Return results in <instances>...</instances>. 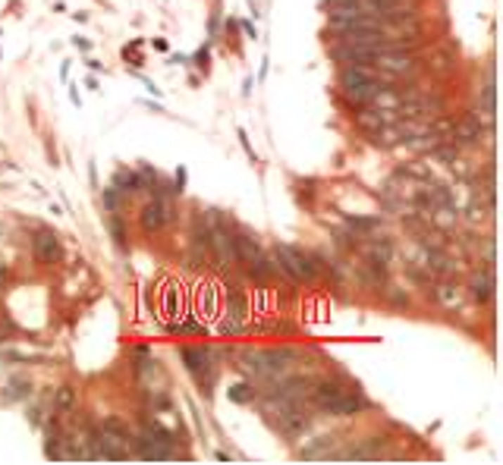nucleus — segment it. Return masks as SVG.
Here are the masks:
<instances>
[{"label": "nucleus", "mask_w": 503, "mask_h": 465, "mask_svg": "<svg viewBox=\"0 0 503 465\" xmlns=\"http://www.w3.org/2000/svg\"><path fill=\"white\" fill-rule=\"evenodd\" d=\"M243 29H246V35H249V38H258V32H255L252 23H243Z\"/></svg>", "instance_id": "26"}, {"label": "nucleus", "mask_w": 503, "mask_h": 465, "mask_svg": "<svg viewBox=\"0 0 503 465\" xmlns=\"http://www.w3.org/2000/svg\"><path fill=\"white\" fill-rule=\"evenodd\" d=\"M208 246L214 248V261H217V267H230L236 258V239L230 236V230H224V227H214L211 233H208Z\"/></svg>", "instance_id": "4"}, {"label": "nucleus", "mask_w": 503, "mask_h": 465, "mask_svg": "<svg viewBox=\"0 0 503 465\" xmlns=\"http://www.w3.org/2000/svg\"><path fill=\"white\" fill-rule=\"evenodd\" d=\"M72 44H76V47H79V51H89V47H91L89 42H85V38H72Z\"/></svg>", "instance_id": "25"}, {"label": "nucleus", "mask_w": 503, "mask_h": 465, "mask_svg": "<svg viewBox=\"0 0 503 465\" xmlns=\"http://www.w3.org/2000/svg\"><path fill=\"white\" fill-rule=\"evenodd\" d=\"M340 393H343V387H340V383H331V381H327V383H318V387H314L312 400H314V406L324 409V412H327V409L333 406V400H337Z\"/></svg>", "instance_id": "10"}, {"label": "nucleus", "mask_w": 503, "mask_h": 465, "mask_svg": "<svg viewBox=\"0 0 503 465\" xmlns=\"http://www.w3.org/2000/svg\"><path fill=\"white\" fill-rule=\"evenodd\" d=\"M274 255H277V261L286 267V274H290L293 280L305 283V280H314V274H318V267H314V261L308 258V255H302L299 248L286 246V242H277V248H274Z\"/></svg>", "instance_id": "1"}, {"label": "nucleus", "mask_w": 503, "mask_h": 465, "mask_svg": "<svg viewBox=\"0 0 503 465\" xmlns=\"http://www.w3.org/2000/svg\"><path fill=\"white\" fill-rule=\"evenodd\" d=\"M101 201H104V208H107L110 214H120V205H123V201H120V192H117L113 186L101 192Z\"/></svg>", "instance_id": "18"}, {"label": "nucleus", "mask_w": 503, "mask_h": 465, "mask_svg": "<svg viewBox=\"0 0 503 465\" xmlns=\"http://www.w3.org/2000/svg\"><path fill=\"white\" fill-rule=\"evenodd\" d=\"M173 220V205L164 198V195H154V201L142 208V214H139V224H142L145 233H158L160 227H167Z\"/></svg>", "instance_id": "3"}, {"label": "nucleus", "mask_w": 503, "mask_h": 465, "mask_svg": "<svg viewBox=\"0 0 503 465\" xmlns=\"http://www.w3.org/2000/svg\"><path fill=\"white\" fill-rule=\"evenodd\" d=\"M374 70L390 72V76H406V72H415V57L397 51V47H384V51L374 53Z\"/></svg>", "instance_id": "2"}, {"label": "nucleus", "mask_w": 503, "mask_h": 465, "mask_svg": "<svg viewBox=\"0 0 503 465\" xmlns=\"http://www.w3.org/2000/svg\"><path fill=\"white\" fill-rule=\"evenodd\" d=\"M230 400L249 402V400H255V390L249 387V383H236V387H230Z\"/></svg>", "instance_id": "20"}, {"label": "nucleus", "mask_w": 503, "mask_h": 465, "mask_svg": "<svg viewBox=\"0 0 503 465\" xmlns=\"http://www.w3.org/2000/svg\"><path fill=\"white\" fill-rule=\"evenodd\" d=\"M35 255H38V261H44V265H57L60 255H63L60 236L53 230H38L35 233Z\"/></svg>", "instance_id": "5"}, {"label": "nucleus", "mask_w": 503, "mask_h": 465, "mask_svg": "<svg viewBox=\"0 0 503 465\" xmlns=\"http://www.w3.org/2000/svg\"><path fill=\"white\" fill-rule=\"evenodd\" d=\"M29 393H32V383L25 381V377H16V381L6 383L4 400H6V402H16V400H23V396H29Z\"/></svg>", "instance_id": "13"}, {"label": "nucleus", "mask_w": 503, "mask_h": 465, "mask_svg": "<svg viewBox=\"0 0 503 465\" xmlns=\"http://www.w3.org/2000/svg\"><path fill=\"white\" fill-rule=\"evenodd\" d=\"M196 60H198V66H208V51H198Z\"/></svg>", "instance_id": "27"}, {"label": "nucleus", "mask_w": 503, "mask_h": 465, "mask_svg": "<svg viewBox=\"0 0 503 465\" xmlns=\"http://www.w3.org/2000/svg\"><path fill=\"white\" fill-rule=\"evenodd\" d=\"M236 239V258L239 261H255L261 255V242H258V236H252V233H243V236H233Z\"/></svg>", "instance_id": "8"}, {"label": "nucleus", "mask_w": 503, "mask_h": 465, "mask_svg": "<svg viewBox=\"0 0 503 465\" xmlns=\"http://www.w3.org/2000/svg\"><path fill=\"white\" fill-rule=\"evenodd\" d=\"M327 447H333V437H321V440L318 443H314V447H305V450H302V459H318V456H324V450Z\"/></svg>", "instance_id": "17"}, {"label": "nucleus", "mask_w": 503, "mask_h": 465, "mask_svg": "<svg viewBox=\"0 0 503 465\" xmlns=\"http://www.w3.org/2000/svg\"><path fill=\"white\" fill-rule=\"evenodd\" d=\"M350 227H352V230H374V227H378V220H374V217H350Z\"/></svg>", "instance_id": "21"}, {"label": "nucleus", "mask_w": 503, "mask_h": 465, "mask_svg": "<svg viewBox=\"0 0 503 465\" xmlns=\"http://www.w3.org/2000/svg\"><path fill=\"white\" fill-rule=\"evenodd\" d=\"M107 230H110V236L117 239V246H120V248L126 246V233H123V224H120L117 214H110V220H107Z\"/></svg>", "instance_id": "19"}, {"label": "nucleus", "mask_w": 503, "mask_h": 465, "mask_svg": "<svg viewBox=\"0 0 503 465\" xmlns=\"http://www.w3.org/2000/svg\"><path fill=\"white\" fill-rule=\"evenodd\" d=\"M368 255H371V261H378V265H390L393 261V246L387 239H381V242H374V246L368 248Z\"/></svg>", "instance_id": "15"}, {"label": "nucleus", "mask_w": 503, "mask_h": 465, "mask_svg": "<svg viewBox=\"0 0 503 465\" xmlns=\"http://www.w3.org/2000/svg\"><path fill=\"white\" fill-rule=\"evenodd\" d=\"M453 136H456V141H466V145L469 141H481V123L469 113L466 120H459V123L453 126Z\"/></svg>", "instance_id": "9"}, {"label": "nucleus", "mask_w": 503, "mask_h": 465, "mask_svg": "<svg viewBox=\"0 0 503 465\" xmlns=\"http://www.w3.org/2000/svg\"><path fill=\"white\" fill-rule=\"evenodd\" d=\"M72 406H76V390L72 387L53 390V409H57V412H72Z\"/></svg>", "instance_id": "14"}, {"label": "nucleus", "mask_w": 503, "mask_h": 465, "mask_svg": "<svg viewBox=\"0 0 503 465\" xmlns=\"http://www.w3.org/2000/svg\"><path fill=\"white\" fill-rule=\"evenodd\" d=\"M183 186H186V170L179 167V170H177V192H183Z\"/></svg>", "instance_id": "24"}, {"label": "nucleus", "mask_w": 503, "mask_h": 465, "mask_svg": "<svg viewBox=\"0 0 503 465\" xmlns=\"http://www.w3.org/2000/svg\"><path fill=\"white\" fill-rule=\"evenodd\" d=\"M472 299L475 302H491V295H494V267H485V271H475L472 274Z\"/></svg>", "instance_id": "6"}, {"label": "nucleus", "mask_w": 503, "mask_h": 465, "mask_svg": "<svg viewBox=\"0 0 503 465\" xmlns=\"http://www.w3.org/2000/svg\"><path fill=\"white\" fill-rule=\"evenodd\" d=\"M362 409H365V400H359V396H350V393L343 390V393L333 400V406L327 409V412H331V415H355V412H362Z\"/></svg>", "instance_id": "11"}, {"label": "nucleus", "mask_w": 503, "mask_h": 465, "mask_svg": "<svg viewBox=\"0 0 503 465\" xmlns=\"http://www.w3.org/2000/svg\"><path fill=\"white\" fill-rule=\"evenodd\" d=\"M434 158H438V160H444V164H450V160H456V148H444V145H438V148H434Z\"/></svg>", "instance_id": "22"}, {"label": "nucleus", "mask_w": 503, "mask_h": 465, "mask_svg": "<svg viewBox=\"0 0 503 465\" xmlns=\"http://www.w3.org/2000/svg\"><path fill=\"white\" fill-rule=\"evenodd\" d=\"M384 453V437H368L362 447H352L346 453H340V459H378Z\"/></svg>", "instance_id": "7"}, {"label": "nucleus", "mask_w": 503, "mask_h": 465, "mask_svg": "<svg viewBox=\"0 0 503 465\" xmlns=\"http://www.w3.org/2000/svg\"><path fill=\"white\" fill-rule=\"evenodd\" d=\"M113 189H117L120 195H132V192H142V177L132 170H117V177H113Z\"/></svg>", "instance_id": "12"}, {"label": "nucleus", "mask_w": 503, "mask_h": 465, "mask_svg": "<svg viewBox=\"0 0 503 465\" xmlns=\"http://www.w3.org/2000/svg\"><path fill=\"white\" fill-rule=\"evenodd\" d=\"M438 299L444 302L447 308H459V302H462V295H459V289L450 286V283H444V286L438 289Z\"/></svg>", "instance_id": "16"}, {"label": "nucleus", "mask_w": 503, "mask_h": 465, "mask_svg": "<svg viewBox=\"0 0 503 465\" xmlns=\"http://www.w3.org/2000/svg\"><path fill=\"white\" fill-rule=\"evenodd\" d=\"M236 136H239V141H243V148H246V154H249V158H252V160H258V158H255V151H252V145H249V136H246V129H243V126H239V129H236Z\"/></svg>", "instance_id": "23"}]
</instances>
